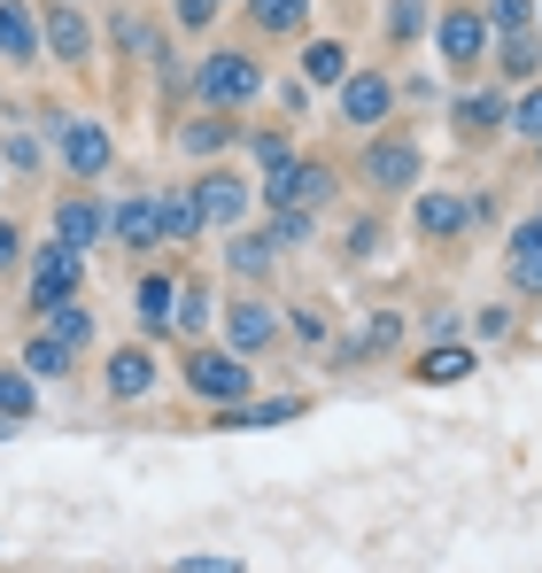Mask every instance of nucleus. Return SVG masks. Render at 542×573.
<instances>
[{"label":"nucleus","mask_w":542,"mask_h":573,"mask_svg":"<svg viewBox=\"0 0 542 573\" xmlns=\"http://www.w3.org/2000/svg\"><path fill=\"white\" fill-rule=\"evenodd\" d=\"M511 287L519 295H542V217L519 225V240H511Z\"/></svg>","instance_id":"obj_11"},{"label":"nucleus","mask_w":542,"mask_h":573,"mask_svg":"<svg viewBox=\"0 0 542 573\" xmlns=\"http://www.w3.org/2000/svg\"><path fill=\"white\" fill-rule=\"evenodd\" d=\"M303 77H310V86H341V77H349V55H341L333 39H318V47L303 55Z\"/></svg>","instance_id":"obj_20"},{"label":"nucleus","mask_w":542,"mask_h":573,"mask_svg":"<svg viewBox=\"0 0 542 573\" xmlns=\"http://www.w3.org/2000/svg\"><path fill=\"white\" fill-rule=\"evenodd\" d=\"M511 132H519V140H534V147H542V86H534V94H527V102H519V109H511Z\"/></svg>","instance_id":"obj_30"},{"label":"nucleus","mask_w":542,"mask_h":573,"mask_svg":"<svg viewBox=\"0 0 542 573\" xmlns=\"http://www.w3.org/2000/svg\"><path fill=\"white\" fill-rule=\"evenodd\" d=\"M496 117H504V102H496V94H458V132H466V140H473V132H488Z\"/></svg>","instance_id":"obj_24"},{"label":"nucleus","mask_w":542,"mask_h":573,"mask_svg":"<svg viewBox=\"0 0 542 573\" xmlns=\"http://www.w3.org/2000/svg\"><path fill=\"white\" fill-rule=\"evenodd\" d=\"M195 210H202V225H240L248 217V179L240 171H210L195 187Z\"/></svg>","instance_id":"obj_6"},{"label":"nucleus","mask_w":542,"mask_h":573,"mask_svg":"<svg viewBox=\"0 0 542 573\" xmlns=\"http://www.w3.org/2000/svg\"><path fill=\"white\" fill-rule=\"evenodd\" d=\"M0 55H16V62H39V24L24 0H0Z\"/></svg>","instance_id":"obj_10"},{"label":"nucleus","mask_w":542,"mask_h":573,"mask_svg":"<svg viewBox=\"0 0 542 573\" xmlns=\"http://www.w3.org/2000/svg\"><path fill=\"white\" fill-rule=\"evenodd\" d=\"M411 217H419V232H426V240H449V232H466L481 210H473L466 194H419V210H411Z\"/></svg>","instance_id":"obj_8"},{"label":"nucleus","mask_w":542,"mask_h":573,"mask_svg":"<svg viewBox=\"0 0 542 573\" xmlns=\"http://www.w3.org/2000/svg\"><path fill=\"white\" fill-rule=\"evenodd\" d=\"M466 372H473V349H426L419 357V380L426 387H449V380H466Z\"/></svg>","instance_id":"obj_18"},{"label":"nucleus","mask_w":542,"mask_h":573,"mask_svg":"<svg viewBox=\"0 0 542 573\" xmlns=\"http://www.w3.org/2000/svg\"><path fill=\"white\" fill-rule=\"evenodd\" d=\"M9 256H16V232H9V225H0V264H9Z\"/></svg>","instance_id":"obj_35"},{"label":"nucleus","mask_w":542,"mask_h":573,"mask_svg":"<svg viewBox=\"0 0 542 573\" xmlns=\"http://www.w3.org/2000/svg\"><path fill=\"white\" fill-rule=\"evenodd\" d=\"M187 573H240V565H233V558H195Z\"/></svg>","instance_id":"obj_34"},{"label":"nucleus","mask_w":542,"mask_h":573,"mask_svg":"<svg viewBox=\"0 0 542 573\" xmlns=\"http://www.w3.org/2000/svg\"><path fill=\"white\" fill-rule=\"evenodd\" d=\"M155 217H163V232H170V240H195V232H202V210H195V194H170V202H155Z\"/></svg>","instance_id":"obj_22"},{"label":"nucleus","mask_w":542,"mask_h":573,"mask_svg":"<svg viewBox=\"0 0 542 573\" xmlns=\"http://www.w3.org/2000/svg\"><path fill=\"white\" fill-rule=\"evenodd\" d=\"M256 94H263V70H256L248 55H210V62H202V102L240 109V102H256Z\"/></svg>","instance_id":"obj_3"},{"label":"nucleus","mask_w":542,"mask_h":573,"mask_svg":"<svg viewBox=\"0 0 542 573\" xmlns=\"http://www.w3.org/2000/svg\"><path fill=\"white\" fill-rule=\"evenodd\" d=\"M233 264H240V272H263V264H271V240H233Z\"/></svg>","instance_id":"obj_32"},{"label":"nucleus","mask_w":542,"mask_h":573,"mask_svg":"<svg viewBox=\"0 0 542 573\" xmlns=\"http://www.w3.org/2000/svg\"><path fill=\"white\" fill-rule=\"evenodd\" d=\"M62 365H70V349H62V342H32V349H24V372H39V380H55Z\"/></svg>","instance_id":"obj_28"},{"label":"nucleus","mask_w":542,"mask_h":573,"mask_svg":"<svg viewBox=\"0 0 542 573\" xmlns=\"http://www.w3.org/2000/svg\"><path fill=\"white\" fill-rule=\"evenodd\" d=\"M70 287H78V249H39V264H32V302L47 310V302H70Z\"/></svg>","instance_id":"obj_7"},{"label":"nucleus","mask_w":542,"mask_h":573,"mask_svg":"<svg viewBox=\"0 0 542 573\" xmlns=\"http://www.w3.org/2000/svg\"><path fill=\"white\" fill-rule=\"evenodd\" d=\"M187 380H195V395H210V403H248V387H256V372H248L233 349H202V357L187 365Z\"/></svg>","instance_id":"obj_2"},{"label":"nucleus","mask_w":542,"mask_h":573,"mask_svg":"<svg viewBox=\"0 0 542 573\" xmlns=\"http://www.w3.org/2000/svg\"><path fill=\"white\" fill-rule=\"evenodd\" d=\"M24 411H32V380L0 372V419H24Z\"/></svg>","instance_id":"obj_29"},{"label":"nucleus","mask_w":542,"mask_h":573,"mask_svg":"<svg viewBox=\"0 0 542 573\" xmlns=\"http://www.w3.org/2000/svg\"><path fill=\"white\" fill-rule=\"evenodd\" d=\"M225 334H233V349H263L271 334H280V318H271L263 302H233L225 310Z\"/></svg>","instance_id":"obj_13"},{"label":"nucleus","mask_w":542,"mask_h":573,"mask_svg":"<svg viewBox=\"0 0 542 573\" xmlns=\"http://www.w3.org/2000/svg\"><path fill=\"white\" fill-rule=\"evenodd\" d=\"M310 240V210H280L271 217V249H303Z\"/></svg>","instance_id":"obj_26"},{"label":"nucleus","mask_w":542,"mask_h":573,"mask_svg":"<svg viewBox=\"0 0 542 573\" xmlns=\"http://www.w3.org/2000/svg\"><path fill=\"white\" fill-rule=\"evenodd\" d=\"M256 24L263 32H303L310 24V0H256Z\"/></svg>","instance_id":"obj_23"},{"label":"nucleus","mask_w":542,"mask_h":573,"mask_svg":"<svg viewBox=\"0 0 542 573\" xmlns=\"http://www.w3.org/2000/svg\"><path fill=\"white\" fill-rule=\"evenodd\" d=\"M148 380H155L148 349H117V357H109V387H117V395H148Z\"/></svg>","instance_id":"obj_17"},{"label":"nucleus","mask_w":542,"mask_h":573,"mask_svg":"<svg viewBox=\"0 0 542 573\" xmlns=\"http://www.w3.org/2000/svg\"><path fill=\"white\" fill-rule=\"evenodd\" d=\"M488 24H504V32H527V24H534V0H488Z\"/></svg>","instance_id":"obj_31"},{"label":"nucleus","mask_w":542,"mask_h":573,"mask_svg":"<svg viewBox=\"0 0 542 573\" xmlns=\"http://www.w3.org/2000/svg\"><path fill=\"white\" fill-rule=\"evenodd\" d=\"M210 16H217V0H178V24H195V32H202Z\"/></svg>","instance_id":"obj_33"},{"label":"nucleus","mask_w":542,"mask_h":573,"mask_svg":"<svg viewBox=\"0 0 542 573\" xmlns=\"http://www.w3.org/2000/svg\"><path fill=\"white\" fill-rule=\"evenodd\" d=\"M125 240H132V249H155V240H163V217H155V202H125L117 217H109Z\"/></svg>","instance_id":"obj_16"},{"label":"nucleus","mask_w":542,"mask_h":573,"mask_svg":"<svg viewBox=\"0 0 542 573\" xmlns=\"http://www.w3.org/2000/svg\"><path fill=\"white\" fill-rule=\"evenodd\" d=\"M47 47H55L62 62H85V55H94V32H85L78 9H47Z\"/></svg>","instance_id":"obj_12"},{"label":"nucleus","mask_w":542,"mask_h":573,"mask_svg":"<svg viewBox=\"0 0 542 573\" xmlns=\"http://www.w3.org/2000/svg\"><path fill=\"white\" fill-rule=\"evenodd\" d=\"M481 55H488V16H481V9H449V16H441V62L473 70Z\"/></svg>","instance_id":"obj_5"},{"label":"nucleus","mask_w":542,"mask_h":573,"mask_svg":"<svg viewBox=\"0 0 542 573\" xmlns=\"http://www.w3.org/2000/svg\"><path fill=\"white\" fill-rule=\"evenodd\" d=\"M388 109H396V86L380 70H349L341 77V124H388Z\"/></svg>","instance_id":"obj_4"},{"label":"nucleus","mask_w":542,"mask_h":573,"mask_svg":"<svg viewBox=\"0 0 542 573\" xmlns=\"http://www.w3.org/2000/svg\"><path fill=\"white\" fill-rule=\"evenodd\" d=\"M187 147H195V155H217V147H233V124H225V117H202V124L187 132Z\"/></svg>","instance_id":"obj_27"},{"label":"nucleus","mask_w":542,"mask_h":573,"mask_svg":"<svg viewBox=\"0 0 542 573\" xmlns=\"http://www.w3.org/2000/svg\"><path fill=\"white\" fill-rule=\"evenodd\" d=\"M62 147H70V171H78V179H102V171H109V132H102V124H70Z\"/></svg>","instance_id":"obj_9"},{"label":"nucleus","mask_w":542,"mask_h":573,"mask_svg":"<svg viewBox=\"0 0 542 573\" xmlns=\"http://www.w3.org/2000/svg\"><path fill=\"white\" fill-rule=\"evenodd\" d=\"M109 232V210L102 202H62V249H94Z\"/></svg>","instance_id":"obj_14"},{"label":"nucleus","mask_w":542,"mask_h":573,"mask_svg":"<svg viewBox=\"0 0 542 573\" xmlns=\"http://www.w3.org/2000/svg\"><path fill=\"white\" fill-rule=\"evenodd\" d=\"M426 32V0H396V9H388V39L403 47V39H419Z\"/></svg>","instance_id":"obj_25"},{"label":"nucleus","mask_w":542,"mask_h":573,"mask_svg":"<svg viewBox=\"0 0 542 573\" xmlns=\"http://www.w3.org/2000/svg\"><path fill=\"white\" fill-rule=\"evenodd\" d=\"M47 325H55L47 342H62V349H78V342H94V318H85L78 302H47Z\"/></svg>","instance_id":"obj_19"},{"label":"nucleus","mask_w":542,"mask_h":573,"mask_svg":"<svg viewBox=\"0 0 542 573\" xmlns=\"http://www.w3.org/2000/svg\"><path fill=\"white\" fill-rule=\"evenodd\" d=\"M496 70H504V77H534V70H542V39H534V32H504Z\"/></svg>","instance_id":"obj_15"},{"label":"nucleus","mask_w":542,"mask_h":573,"mask_svg":"<svg viewBox=\"0 0 542 573\" xmlns=\"http://www.w3.org/2000/svg\"><path fill=\"white\" fill-rule=\"evenodd\" d=\"M170 302H178L170 279H140V325H148V334H163V325H170Z\"/></svg>","instance_id":"obj_21"},{"label":"nucleus","mask_w":542,"mask_h":573,"mask_svg":"<svg viewBox=\"0 0 542 573\" xmlns=\"http://www.w3.org/2000/svg\"><path fill=\"white\" fill-rule=\"evenodd\" d=\"M356 171H365V187H380V194H403V187H419V140H403V132L373 140Z\"/></svg>","instance_id":"obj_1"}]
</instances>
